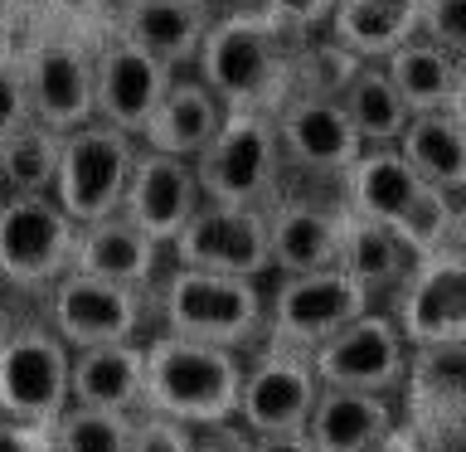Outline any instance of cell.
<instances>
[{
	"label": "cell",
	"instance_id": "1",
	"mask_svg": "<svg viewBox=\"0 0 466 452\" xmlns=\"http://www.w3.org/2000/svg\"><path fill=\"white\" fill-rule=\"evenodd\" d=\"M195 78L224 102V112H277L291 98V29L268 10H233L209 20L195 49Z\"/></svg>",
	"mask_w": 466,
	"mask_h": 452
},
{
	"label": "cell",
	"instance_id": "2",
	"mask_svg": "<svg viewBox=\"0 0 466 452\" xmlns=\"http://www.w3.org/2000/svg\"><path fill=\"white\" fill-rule=\"evenodd\" d=\"M340 204L360 219L393 229L413 253H428L461 224L457 195L428 185L393 146H364L340 175Z\"/></svg>",
	"mask_w": 466,
	"mask_h": 452
},
{
	"label": "cell",
	"instance_id": "3",
	"mask_svg": "<svg viewBox=\"0 0 466 452\" xmlns=\"http://www.w3.org/2000/svg\"><path fill=\"white\" fill-rule=\"evenodd\" d=\"M243 365L228 345L189 341V335H156L141 350V408L175 418L185 428L233 418L238 408Z\"/></svg>",
	"mask_w": 466,
	"mask_h": 452
},
{
	"label": "cell",
	"instance_id": "4",
	"mask_svg": "<svg viewBox=\"0 0 466 452\" xmlns=\"http://www.w3.org/2000/svg\"><path fill=\"white\" fill-rule=\"evenodd\" d=\"M277 131L272 112H224L214 137L189 156L199 200L209 204H258L277 190Z\"/></svg>",
	"mask_w": 466,
	"mask_h": 452
},
{
	"label": "cell",
	"instance_id": "5",
	"mask_svg": "<svg viewBox=\"0 0 466 452\" xmlns=\"http://www.w3.org/2000/svg\"><path fill=\"white\" fill-rule=\"evenodd\" d=\"M131 156H137V137L131 131L87 117L83 127L58 131V166H54L49 195L58 200V210L73 224L112 214L116 200H122Z\"/></svg>",
	"mask_w": 466,
	"mask_h": 452
},
{
	"label": "cell",
	"instance_id": "6",
	"mask_svg": "<svg viewBox=\"0 0 466 452\" xmlns=\"http://www.w3.org/2000/svg\"><path fill=\"white\" fill-rule=\"evenodd\" d=\"M262 292L253 277L233 272H204V268H175L166 282V326L189 341L209 345H243L262 331Z\"/></svg>",
	"mask_w": 466,
	"mask_h": 452
},
{
	"label": "cell",
	"instance_id": "7",
	"mask_svg": "<svg viewBox=\"0 0 466 452\" xmlns=\"http://www.w3.org/2000/svg\"><path fill=\"white\" fill-rule=\"evenodd\" d=\"M399 335L413 345L461 341L466 335V258H461V224L437 248L413 258L399 282Z\"/></svg>",
	"mask_w": 466,
	"mask_h": 452
},
{
	"label": "cell",
	"instance_id": "8",
	"mask_svg": "<svg viewBox=\"0 0 466 452\" xmlns=\"http://www.w3.org/2000/svg\"><path fill=\"white\" fill-rule=\"evenodd\" d=\"M78 224L54 195H0V277L15 287H49L73 268Z\"/></svg>",
	"mask_w": 466,
	"mask_h": 452
},
{
	"label": "cell",
	"instance_id": "9",
	"mask_svg": "<svg viewBox=\"0 0 466 452\" xmlns=\"http://www.w3.org/2000/svg\"><path fill=\"white\" fill-rule=\"evenodd\" d=\"M175 262L204 272L258 277L272 268L268 258V214L258 204H209L199 200L189 219L175 229Z\"/></svg>",
	"mask_w": 466,
	"mask_h": 452
},
{
	"label": "cell",
	"instance_id": "10",
	"mask_svg": "<svg viewBox=\"0 0 466 452\" xmlns=\"http://www.w3.org/2000/svg\"><path fill=\"white\" fill-rule=\"evenodd\" d=\"M25 54V87L35 122L68 131L93 117V49L64 29H39L20 44Z\"/></svg>",
	"mask_w": 466,
	"mask_h": 452
},
{
	"label": "cell",
	"instance_id": "11",
	"mask_svg": "<svg viewBox=\"0 0 466 452\" xmlns=\"http://www.w3.org/2000/svg\"><path fill=\"white\" fill-rule=\"evenodd\" d=\"M311 370L326 389H364V394H393L403 379V335L389 316H379L364 306L360 316H350L340 331H330L326 341L311 350Z\"/></svg>",
	"mask_w": 466,
	"mask_h": 452
},
{
	"label": "cell",
	"instance_id": "12",
	"mask_svg": "<svg viewBox=\"0 0 466 452\" xmlns=\"http://www.w3.org/2000/svg\"><path fill=\"white\" fill-rule=\"evenodd\" d=\"M68 408V345L58 335L29 326L0 341V418L49 423Z\"/></svg>",
	"mask_w": 466,
	"mask_h": 452
},
{
	"label": "cell",
	"instance_id": "13",
	"mask_svg": "<svg viewBox=\"0 0 466 452\" xmlns=\"http://www.w3.org/2000/svg\"><path fill=\"white\" fill-rule=\"evenodd\" d=\"M461 341L413 345L403 360L399 389L408 394V433L418 437V452H461Z\"/></svg>",
	"mask_w": 466,
	"mask_h": 452
},
{
	"label": "cell",
	"instance_id": "14",
	"mask_svg": "<svg viewBox=\"0 0 466 452\" xmlns=\"http://www.w3.org/2000/svg\"><path fill=\"white\" fill-rule=\"evenodd\" d=\"M370 297L350 282L340 268H316V272H282V282L272 292V345L311 350L326 341L330 331H340L350 316H360Z\"/></svg>",
	"mask_w": 466,
	"mask_h": 452
},
{
	"label": "cell",
	"instance_id": "15",
	"mask_svg": "<svg viewBox=\"0 0 466 452\" xmlns=\"http://www.w3.org/2000/svg\"><path fill=\"white\" fill-rule=\"evenodd\" d=\"M316 394H320V379L311 370V355L291 345H272L253 370H243L238 408L233 414L243 418V433H253V437L297 433L306 428Z\"/></svg>",
	"mask_w": 466,
	"mask_h": 452
},
{
	"label": "cell",
	"instance_id": "16",
	"mask_svg": "<svg viewBox=\"0 0 466 452\" xmlns=\"http://www.w3.org/2000/svg\"><path fill=\"white\" fill-rule=\"evenodd\" d=\"M170 78H175L170 64H160V58L141 54L137 44L107 35L93 49V117L137 137Z\"/></svg>",
	"mask_w": 466,
	"mask_h": 452
},
{
	"label": "cell",
	"instance_id": "17",
	"mask_svg": "<svg viewBox=\"0 0 466 452\" xmlns=\"http://www.w3.org/2000/svg\"><path fill=\"white\" fill-rule=\"evenodd\" d=\"M54 335L68 350L83 345H107V341H131L141 321L137 287L107 282V277L68 268L64 277H54Z\"/></svg>",
	"mask_w": 466,
	"mask_h": 452
},
{
	"label": "cell",
	"instance_id": "18",
	"mask_svg": "<svg viewBox=\"0 0 466 452\" xmlns=\"http://www.w3.org/2000/svg\"><path fill=\"white\" fill-rule=\"evenodd\" d=\"M195 204H199V185H195L189 160L151 151V146H137L127 185H122V200H116V214L131 219L146 239H156L166 248Z\"/></svg>",
	"mask_w": 466,
	"mask_h": 452
},
{
	"label": "cell",
	"instance_id": "19",
	"mask_svg": "<svg viewBox=\"0 0 466 452\" xmlns=\"http://www.w3.org/2000/svg\"><path fill=\"white\" fill-rule=\"evenodd\" d=\"M272 131H277V151L291 166L316 175H345V166L364 151L350 117L340 112V102L320 93H291L272 112Z\"/></svg>",
	"mask_w": 466,
	"mask_h": 452
},
{
	"label": "cell",
	"instance_id": "20",
	"mask_svg": "<svg viewBox=\"0 0 466 452\" xmlns=\"http://www.w3.org/2000/svg\"><path fill=\"white\" fill-rule=\"evenodd\" d=\"M107 20L116 39L180 68V64H195V49L214 15H209V0H116Z\"/></svg>",
	"mask_w": 466,
	"mask_h": 452
},
{
	"label": "cell",
	"instance_id": "21",
	"mask_svg": "<svg viewBox=\"0 0 466 452\" xmlns=\"http://www.w3.org/2000/svg\"><path fill=\"white\" fill-rule=\"evenodd\" d=\"M268 214V258L282 272H316L335 268V248H340V204H306V200H282Z\"/></svg>",
	"mask_w": 466,
	"mask_h": 452
},
{
	"label": "cell",
	"instance_id": "22",
	"mask_svg": "<svg viewBox=\"0 0 466 452\" xmlns=\"http://www.w3.org/2000/svg\"><path fill=\"white\" fill-rule=\"evenodd\" d=\"M156 258H160V243L146 239V233L116 210L102 214V219H87V224H78V233H73V268L107 277V282H122V287L151 282Z\"/></svg>",
	"mask_w": 466,
	"mask_h": 452
},
{
	"label": "cell",
	"instance_id": "23",
	"mask_svg": "<svg viewBox=\"0 0 466 452\" xmlns=\"http://www.w3.org/2000/svg\"><path fill=\"white\" fill-rule=\"evenodd\" d=\"M218 117H224V102H218L199 78H170L160 102L151 108V117H146V127L137 131V141L151 146V151L189 160L214 137Z\"/></svg>",
	"mask_w": 466,
	"mask_h": 452
},
{
	"label": "cell",
	"instance_id": "24",
	"mask_svg": "<svg viewBox=\"0 0 466 452\" xmlns=\"http://www.w3.org/2000/svg\"><path fill=\"white\" fill-rule=\"evenodd\" d=\"M379 68L389 73V83L399 87L408 112H432V108H457L461 112V54L437 49L432 39L408 35L403 44L379 58Z\"/></svg>",
	"mask_w": 466,
	"mask_h": 452
},
{
	"label": "cell",
	"instance_id": "25",
	"mask_svg": "<svg viewBox=\"0 0 466 452\" xmlns=\"http://www.w3.org/2000/svg\"><path fill=\"white\" fill-rule=\"evenodd\" d=\"M389 394H364V389H326L320 385L311 414H306V437L316 452H364L393 428Z\"/></svg>",
	"mask_w": 466,
	"mask_h": 452
},
{
	"label": "cell",
	"instance_id": "26",
	"mask_svg": "<svg viewBox=\"0 0 466 452\" xmlns=\"http://www.w3.org/2000/svg\"><path fill=\"white\" fill-rule=\"evenodd\" d=\"M345 210V204H340ZM413 248H408L393 229L374 224V219L350 214L340 219V248H335V268H340L350 282H355L364 297H379V292H399V282L413 268Z\"/></svg>",
	"mask_w": 466,
	"mask_h": 452
},
{
	"label": "cell",
	"instance_id": "27",
	"mask_svg": "<svg viewBox=\"0 0 466 452\" xmlns=\"http://www.w3.org/2000/svg\"><path fill=\"white\" fill-rule=\"evenodd\" d=\"M393 151H399L428 185L447 190V195H461V185H466V131H461L457 108L408 112Z\"/></svg>",
	"mask_w": 466,
	"mask_h": 452
},
{
	"label": "cell",
	"instance_id": "28",
	"mask_svg": "<svg viewBox=\"0 0 466 452\" xmlns=\"http://www.w3.org/2000/svg\"><path fill=\"white\" fill-rule=\"evenodd\" d=\"M68 399L87 408H137L141 399V345L107 341V345H83L68 355Z\"/></svg>",
	"mask_w": 466,
	"mask_h": 452
},
{
	"label": "cell",
	"instance_id": "29",
	"mask_svg": "<svg viewBox=\"0 0 466 452\" xmlns=\"http://www.w3.org/2000/svg\"><path fill=\"white\" fill-rule=\"evenodd\" d=\"M418 25V0H335L326 15L330 39L355 58H384Z\"/></svg>",
	"mask_w": 466,
	"mask_h": 452
},
{
	"label": "cell",
	"instance_id": "30",
	"mask_svg": "<svg viewBox=\"0 0 466 452\" xmlns=\"http://www.w3.org/2000/svg\"><path fill=\"white\" fill-rule=\"evenodd\" d=\"M335 102H340V112L350 117V127H355V137L364 146H393L408 122V102L399 98V87L389 83V73L374 58H360L350 68Z\"/></svg>",
	"mask_w": 466,
	"mask_h": 452
},
{
	"label": "cell",
	"instance_id": "31",
	"mask_svg": "<svg viewBox=\"0 0 466 452\" xmlns=\"http://www.w3.org/2000/svg\"><path fill=\"white\" fill-rule=\"evenodd\" d=\"M58 166V131L29 117L10 137H0V190L10 195H49Z\"/></svg>",
	"mask_w": 466,
	"mask_h": 452
},
{
	"label": "cell",
	"instance_id": "32",
	"mask_svg": "<svg viewBox=\"0 0 466 452\" xmlns=\"http://www.w3.org/2000/svg\"><path fill=\"white\" fill-rule=\"evenodd\" d=\"M131 418L116 408L73 404L49 423V452H127Z\"/></svg>",
	"mask_w": 466,
	"mask_h": 452
},
{
	"label": "cell",
	"instance_id": "33",
	"mask_svg": "<svg viewBox=\"0 0 466 452\" xmlns=\"http://www.w3.org/2000/svg\"><path fill=\"white\" fill-rule=\"evenodd\" d=\"M20 35H15L10 10L0 5V137H10L15 127H25L29 117V87H25V54Z\"/></svg>",
	"mask_w": 466,
	"mask_h": 452
},
{
	"label": "cell",
	"instance_id": "34",
	"mask_svg": "<svg viewBox=\"0 0 466 452\" xmlns=\"http://www.w3.org/2000/svg\"><path fill=\"white\" fill-rule=\"evenodd\" d=\"M413 35L432 39L447 54H461L466 49V0H418Z\"/></svg>",
	"mask_w": 466,
	"mask_h": 452
},
{
	"label": "cell",
	"instance_id": "35",
	"mask_svg": "<svg viewBox=\"0 0 466 452\" xmlns=\"http://www.w3.org/2000/svg\"><path fill=\"white\" fill-rule=\"evenodd\" d=\"M127 452H189V428L175 418L146 414L141 423H131Z\"/></svg>",
	"mask_w": 466,
	"mask_h": 452
},
{
	"label": "cell",
	"instance_id": "36",
	"mask_svg": "<svg viewBox=\"0 0 466 452\" xmlns=\"http://www.w3.org/2000/svg\"><path fill=\"white\" fill-rule=\"evenodd\" d=\"M258 5L268 15H277L291 35H311V29L326 25V15H330L335 0H258Z\"/></svg>",
	"mask_w": 466,
	"mask_h": 452
},
{
	"label": "cell",
	"instance_id": "37",
	"mask_svg": "<svg viewBox=\"0 0 466 452\" xmlns=\"http://www.w3.org/2000/svg\"><path fill=\"white\" fill-rule=\"evenodd\" d=\"M248 447H253V433H238L228 418L189 428V452H248Z\"/></svg>",
	"mask_w": 466,
	"mask_h": 452
},
{
	"label": "cell",
	"instance_id": "38",
	"mask_svg": "<svg viewBox=\"0 0 466 452\" xmlns=\"http://www.w3.org/2000/svg\"><path fill=\"white\" fill-rule=\"evenodd\" d=\"M35 5H39L44 15H58V20H68V25L97 29L102 20H107L112 0H35Z\"/></svg>",
	"mask_w": 466,
	"mask_h": 452
},
{
	"label": "cell",
	"instance_id": "39",
	"mask_svg": "<svg viewBox=\"0 0 466 452\" xmlns=\"http://www.w3.org/2000/svg\"><path fill=\"white\" fill-rule=\"evenodd\" d=\"M0 452H49V428L0 418Z\"/></svg>",
	"mask_w": 466,
	"mask_h": 452
},
{
	"label": "cell",
	"instance_id": "40",
	"mask_svg": "<svg viewBox=\"0 0 466 452\" xmlns=\"http://www.w3.org/2000/svg\"><path fill=\"white\" fill-rule=\"evenodd\" d=\"M248 452H316V443L306 437V428H297V433H268V437H258Z\"/></svg>",
	"mask_w": 466,
	"mask_h": 452
},
{
	"label": "cell",
	"instance_id": "41",
	"mask_svg": "<svg viewBox=\"0 0 466 452\" xmlns=\"http://www.w3.org/2000/svg\"><path fill=\"white\" fill-rule=\"evenodd\" d=\"M364 452H418V437L408 433V428H399V423H393V428L379 437V443H370Z\"/></svg>",
	"mask_w": 466,
	"mask_h": 452
},
{
	"label": "cell",
	"instance_id": "42",
	"mask_svg": "<svg viewBox=\"0 0 466 452\" xmlns=\"http://www.w3.org/2000/svg\"><path fill=\"white\" fill-rule=\"evenodd\" d=\"M0 195H5V190H0Z\"/></svg>",
	"mask_w": 466,
	"mask_h": 452
},
{
	"label": "cell",
	"instance_id": "43",
	"mask_svg": "<svg viewBox=\"0 0 466 452\" xmlns=\"http://www.w3.org/2000/svg\"><path fill=\"white\" fill-rule=\"evenodd\" d=\"M0 5H5V0H0Z\"/></svg>",
	"mask_w": 466,
	"mask_h": 452
}]
</instances>
